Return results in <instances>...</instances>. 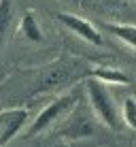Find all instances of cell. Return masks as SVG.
Masks as SVG:
<instances>
[{
	"label": "cell",
	"instance_id": "obj_1",
	"mask_svg": "<svg viewBox=\"0 0 136 147\" xmlns=\"http://www.w3.org/2000/svg\"><path fill=\"white\" fill-rule=\"evenodd\" d=\"M85 92H87L89 105H92L94 113L98 115V119L104 126H109L111 130H117L119 128V109L115 105L111 92L107 90V83L89 77L85 81Z\"/></svg>",
	"mask_w": 136,
	"mask_h": 147
},
{
	"label": "cell",
	"instance_id": "obj_2",
	"mask_svg": "<svg viewBox=\"0 0 136 147\" xmlns=\"http://www.w3.org/2000/svg\"><path fill=\"white\" fill-rule=\"evenodd\" d=\"M83 64L77 60H62V62L53 64L43 73L41 81H38V92H49V90L62 88V85L72 83L77 77H81Z\"/></svg>",
	"mask_w": 136,
	"mask_h": 147
},
{
	"label": "cell",
	"instance_id": "obj_3",
	"mask_svg": "<svg viewBox=\"0 0 136 147\" xmlns=\"http://www.w3.org/2000/svg\"><path fill=\"white\" fill-rule=\"evenodd\" d=\"M77 98H79L77 92H68V94L60 96L58 100H53L51 105H47V107L38 113V117L34 119V124L28 128V136H34V134L43 132V130H47L53 121H58V117H62L64 113H68V111L77 105Z\"/></svg>",
	"mask_w": 136,
	"mask_h": 147
},
{
	"label": "cell",
	"instance_id": "obj_4",
	"mask_svg": "<svg viewBox=\"0 0 136 147\" xmlns=\"http://www.w3.org/2000/svg\"><path fill=\"white\" fill-rule=\"evenodd\" d=\"M28 121V109H4L0 111V147L13 139Z\"/></svg>",
	"mask_w": 136,
	"mask_h": 147
},
{
	"label": "cell",
	"instance_id": "obj_5",
	"mask_svg": "<svg viewBox=\"0 0 136 147\" xmlns=\"http://www.w3.org/2000/svg\"><path fill=\"white\" fill-rule=\"evenodd\" d=\"M58 19L68 30H72L79 38L87 40V43L96 45V47H102V36H100V32L94 28V24L87 22V19L79 17V15H72V13H58Z\"/></svg>",
	"mask_w": 136,
	"mask_h": 147
},
{
	"label": "cell",
	"instance_id": "obj_6",
	"mask_svg": "<svg viewBox=\"0 0 136 147\" xmlns=\"http://www.w3.org/2000/svg\"><path fill=\"white\" fill-rule=\"evenodd\" d=\"M92 134H94V126H92V121L85 117L83 113H77L72 119H68L66 128L62 130V136H66V139H74V141L87 139V136H92Z\"/></svg>",
	"mask_w": 136,
	"mask_h": 147
},
{
	"label": "cell",
	"instance_id": "obj_7",
	"mask_svg": "<svg viewBox=\"0 0 136 147\" xmlns=\"http://www.w3.org/2000/svg\"><path fill=\"white\" fill-rule=\"evenodd\" d=\"M19 32H21L28 40H32V43H41V40H43V30H41V26H38L36 15H34L32 11H26L21 15Z\"/></svg>",
	"mask_w": 136,
	"mask_h": 147
},
{
	"label": "cell",
	"instance_id": "obj_8",
	"mask_svg": "<svg viewBox=\"0 0 136 147\" xmlns=\"http://www.w3.org/2000/svg\"><path fill=\"white\" fill-rule=\"evenodd\" d=\"M89 77L102 81V83H117V85H128L130 83V77L119 68H107V66H100V68H94L89 70Z\"/></svg>",
	"mask_w": 136,
	"mask_h": 147
},
{
	"label": "cell",
	"instance_id": "obj_9",
	"mask_svg": "<svg viewBox=\"0 0 136 147\" xmlns=\"http://www.w3.org/2000/svg\"><path fill=\"white\" fill-rule=\"evenodd\" d=\"M15 24L13 0H0V43H4Z\"/></svg>",
	"mask_w": 136,
	"mask_h": 147
},
{
	"label": "cell",
	"instance_id": "obj_10",
	"mask_svg": "<svg viewBox=\"0 0 136 147\" xmlns=\"http://www.w3.org/2000/svg\"><path fill=\"white\" fill-rule=\"evenodd\" d=\"M107 30L111 34H115L119 40H123L125 45H130L136 49V26L132 24H107Z\"/></svg>",
	"mask_w": 136,
	"mask_h": 147
},
{
	"label": "cell",
	"instance_id": "obj_11",
	"mask_svg": "<svg viewBox=\"0 0 136 147\" xmlns=\"http://www.w3.org/2000/svg\"><path fill=\"white\" fill-rule=\"evenodd\" d=\"M121 121L128 128L136 130V98L134 96H128L121 105Z\"/></svg>",
	"mask_w": 136,
	"mask_h": 147
},
{
	"label": "cell",
	"instance_id": "obj_12",
	"mask_svg": "<svg viewBox=\"0 0 136 147\" xmlns=\"http://www.w3.org/2000/svg\"><path fill=\"white\" fill-rule=\"evenodd\" d=\"M104 2H109V4H119V0H104Z\"/></svg>",
	"mask_w": 136,
	"mask_h": 147
},
{
	"label": "cell",
	"instance_id": "obj_13",
	"mask_svg": "<svg viewBox=\"0 0 136 147\" xmlns=\"http://www.w3.org/2000/svg\"><path fill=\"white\" fill-rule=\"evenodd\" d=\"M53 147H66V145H53Z\"/></svg>",
	"mask_w": 136,
	"mask_h": 147
},
{
	"label": "cell",
	"instance_id": "obj_14",
	"mask_svg": "<svg viewBox=\"0 0 136 147\" xmlns=\"http://www.w3.org/2000/svg\"><path fill=\"white\" fill-rule=\"evenodd\" d=\"M74 2H81V0H74Z\"/></svg>",
	"mask_w": 136,
	"mask_h": 147
}]
</instances>
